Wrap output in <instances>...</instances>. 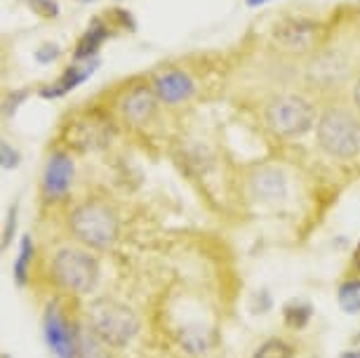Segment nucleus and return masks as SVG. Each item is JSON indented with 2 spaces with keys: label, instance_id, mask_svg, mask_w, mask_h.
<instances>
[{
  "label": "nucleus",
  "instance_id": "nucleus-12",
  "mask_svg": "<svg viewBox=\"0 0 360 358\" xmlns=\"http://www.w3.org/2000/svg\"><path fill=\"white\" fill-rule=\"evenodd\" d=\"M76 358H115V349L94 333L87 321H78V356Z\"/></svg>",
  "mask_w": 360,
  "mask_h": 358
},
{
  "label": "nucleus",
  "instance_id": "nucleus-4",
  "mask_svg": "<svg viewBox=\"0 0 360 358\" xmlns=\"http://www.w3.org/2000/svg\"><path fill=\"white\" fill-rule=\"evenodd\" d=\"M318 144L328 156L351 160L360 153V123L344 109H328L318 120Z\"/></svg>",
  "mask_w": 360,
  "mask_h": 358
},
{
  "label": "nucleus",
  "instance_id": "nucleus-20",
  "mask_svg": "<svg viewBox=\"0 0 360 358\" xmlns=\"http://www.w3.org/2000/svg\"><path fill=\"white\" fill-rule=\"evenodd\" d=\"M15 229H17V205H12L10 212H8V219H5V229H3V248L5 250H8V245L12 243Z\"/></svg>",
  "mask_w": 360,
  "mask_h": 358
},
{
  "label": "nucleus",
  "instance_id": "nucleus-21",
  "mask_svg": "<svg viewBox=\"0 0 360 358\" xmlns=\"http://www.w3.org/2000/svg\"><path fill=\"white\" fill-rule=\"evenodd\" d=\"M31 8L40 12V15H47V17H57L59 12V5L54 3V0H29Z\"/></svg>",
  "mask_w": 360,
  "mask_h": 358
},
{
  "label": "nucleus",
  "instance_id": "nucleus-9",
  "mask_svg": "<svg viewBox=\"0 0 360 358\" xmlns=\"http://www.w3.org/2000/svg\"><path fill=\"white\" fill-rule=\"evenodd\" d=\"M155 94L165 104H179L193 94V80L181 71H167L155 80Z\"/></svg>",
  "mask_w": 360,
  "mask_h": 358
},
{
  "label": "nucleus",
  "instance_id": "nucleus-19",
  "mask_svg": "<svg viewBox=\"0 0 360 358\" xmlns=\"http://www.w3.org/2000/svg\"><path fill=\"white\" fill-rule=\"evenodd\" d=\"M19 151H15V148H12L8 141H3V144H0V160H3V167L5 170H12V167H17L19 165Z\"/></svg>",
  "mask_w": 360,
  "mask_h": 358
},
{
  "label": "nucleus",
  "instance_id": "nucleus-3",
  "mask_svg": "<svg viewBox=\"0 0 360 358\" xmlns=\"http://www.w3.org/2000/svg\"><path fill=\"white\" fill-rule=\"evenodd\" d=\"M69 229L80 245L104 252L113 248L120 236V219L106 203L85 200L78 207H73L69 215Z\"/></svg>",
  "mask_w": 360,
  "mask_h": 358
},
{
  "label": "nucleus",
  "instance_id": "nucleus-14",
  "mask_svg": "<svg viewBox=\"0 0 360 358\" xmlns=\"http://www.w3.org/2000/svg\"><path fill=\"white\" fill-rule=\"evenodd\" d=\"M33 260H36V243H33V238L29 234H24L22 241H19L17 257H15V262H12V281H15L17 288L29 286Z\"/></svg>",
  "mask_w": 360,
  "mask_h": 358
},
{
  "label": "nucleus",
  "instance_id": "nucleus-16",
  "mask_svg": "<svg viewBox=\"0 0 360 358\" xmlns=\"http://www.w3.org/2000/svg\"><path fill=\"white\" fill-rule=\"evenodd\" d=\"M337 304L346 316L360 314V276H346L337 286Z\"/></svg>",
  "mask_w": 360,
  "mask_h": 358
},
{
  "label": "nucleus",
  "instance_id": "nucleus-7",
  "mask_svg": "<svg viewBox=\"0 0 360 358\" xmlns=\"http://www.w3.org/2000/svg\"><path fill=\"white\" fill-rule=\"evenodd\" d=\"M73 174H76V165L69 153L64 151H57L47 158L45 163V170H43V196L47 200H59L69 193V188L73 184Z\"/></svg>",
  "mask_w": 360,
  "mask_h": 358
},
{
  "label": "nucleus",
  "instance_id": "nucleus-10",
  "mask_svg": "<svg viewBox=\"0 0 360 358\" xmlns=\"http://www.w3.org/2000/svg\"><path fill=\"white\" fill-rule=\"evenodd\" d=\"M176 340H179V347L184 349L186 354L202 356L212 349L214 333L205 323H188V326H181L176 330Z\"/></svg>",
  "mask_w": 360,
  "mask_h": 358
},
{
  "label": "nucleus",
  "instance_id": "nucleus-11",
  "mask_svg": "<svg viewBox=\"0 0 360 358\" xmlns=\"http://www.w3.org/2000/svg\"><path fill=\"white\" fill-rule=\"evenodd\" d=\"M123 113L125 118L134 125H144L153 118L155 113V97L146 87H134L123 101Z\"/></svg>",
  "mask_w": 360,
  "mask_h": 358
},
{
  "label": "nucleus",
  "instance_id": "nucleus-22",
  "mask_svg": "<svg viewBox=\"0 0 360 358\" xmlns=\"http://www.w3.org/2000/svg\"><path fill=\"white\" fill-rule=\"evenodd\" d=\"M57 57H59V47L57 45H43V50L36 52V59L40 64H47V62H52V59H57Z\"/></svg>",
  "mask_w": 360,
  "mask_h": 358
},
{
  "label": "nucleus",
  "instance_id": "nucleus-17",
  "mask_svg": "<svg viewBox=\"0 0 360 358\" xmlns=\"http://www.w3.org/2000/svg\"><path fill=\"white\" fill-rule=\"evenodd\" d=\"M108 36L106 26L101 24V19H94V22L90 24V29H87V33L83 36V40L78 43V50H76V59L78 62H85V59H94V55H97L99 45L104 43Z\"/></svg>",
  "mask_w": 360,
  "mask_h": 358
},
{
  "label": "nucleus",
  "instance_id": "nucleus-15",
  "mask_svg": "<svg viewBox=\"0 0 360 358\" xmlns=\"http://www.w3.org/2000/svg\"><path fill=\"white\" fill-rule=\"evenodd\" d=\"M314 321V307L307 300H290L283 304V323L285 328L302 333L309 328V323Z\"/></svg>",
  "mask_w": 360,
  "mask_h": 358
},
{
  "label": "nucleus",
  "instance_id": "nucleus-2",
  "mask_svg": "<svg viewBox=\"0 0 360 358\" xmlns=\"http://www.w3.org/2000/svg\"><path fill=\"white\" fill-rule=\"evenodd\" d=\"M87 323L115 351L127 349L141 333V316L115 297H99L87 309Z\"/></svg>",
  "mask_w": 360,
  "mask_h": 358
},
{
  "label": "nucleus",
  "instance_id": "nucleus-25",
  "mask_svg": "<svg viewBox=\"0 0 360 358\" xmlns=\"http://www.w3.org/2000/svg\"><path fill=\"white\" fill-rule=\"evenodd\" d=\"M245 3L250 8H257V5H264V3H269V0H245Z\"/></svg>",
  "mask_w": 360,
  "mask_h": 358
},
{
  "label": "nucleus",
  "instance_id": "nucleus-28",
  "mask_svg": "<svg viewBox=\"0 0 360 358\" xmlns=\"http://www.w3.org/2000/svg\"><path fill=\"white\" fill-rule=\"evenodd\" d=\"M80 3H94V0H80Z\"/></svg>",
  "mask_w": 360,
  "mask_h": 358
},
{
  "label": "nucleus",
  "instance_id": "nucleus-29",
  "mask_svg": "<svg viewBox=\"0 0 360 358\" xmlns=\"http://www.w3.org/2000/svg\"><path fill=\"white\" fill-rule=\"evenodd\" d=\"M311 358H321V356H311Z\"/></svg>",
  "mask_w": 360,
  "mask_h": 358
},
{
  "label": "nucleus",
  "instance_id": "nucleus-26",
  "mask_svg": "<svg viewBox=\"0 0 360 358\" xmlns=\"http://www.w3.org/2000/svg\"><path fill=\"white\" fill-rule=\"evenodd\" d=\"M353 260L360 262V243H358V248H356V255H353Z\"/></svg>",
  "mask_w": 360,
  "mask_h": 358
},
{
  "label": "nucleus",
  "instance_id": "nucleus-6",
  "mask_svg": "<svg viewBox=\"0 0 360 358\" xmlns=\"http://www.w3.org/2000/svg\"><path fill=\"white\" fill-rule=\"evenodd\" d=\"M316 120L314 106L302 97H281L266 109V123L281 137H299L311 130Z\"/></svg>",
  "mask_w": 360,
  "mask_h": 358
},
{
  "label": "nucleus",
  "instance_id": "nucleus-1",
  "mask_svg": "<svg viewBox=\"0 0 360 358\" xmlns=\"http://www.w3.org/2000/svg\"><path fill=\"white\" fill-rule=\"evenodd\" d=\"M101 264L94 250L80 245H62L50 257V281L59 293L69 297H87L99 286Z\"/></svg>",
  "mask_w": 360,
  "mask_h": 358
},
{
  "label": "nucleus",
  "instance_id": "nucleus-18",
  "mask_svg": "<svg viewBox=\"0 0 360 358\" xmlns=\"http://www.w3.org/2000/svg\"><path fill=\"white\" fill-rule=\"evenodd\" d=\"M299 349L288 337H269L252 351V358H297Z\"/></svg>",
  "mask_w": 360,
  "mask_h": 358
},
{
  "label": "nucleus",
  "instance_id": "nucleus-5",
  "mask_svg": "<svg viewBox=\"0 0 360 358\" xmlns=\"http://www.w3.org/2000/svg\"><path fill=\"white\" fill-rule=\"evenodd\" d=\"M43 337L54 358L78 356V321L66 316L57 300H50L43 309Z\"/></svg>",
  "mask_w": 360,
  "mask_h": 358
},
{
  "label": "nucleus",
  "instance_id": "nucleus-13",
  "mask_svg": "<svg viewBox=\"0 0 360 358\" xmlns=\"http://www.w3.org/2000/svg\"><path fill=\"white\" fill-rule=\"evenodd\" d=\"M97 59H85L83 64H73L71 69H66V73L62 78L57 80L52 87H45L43 90V97H62V94H66L69 90H73V87H78L83 80H87L94 73V69H97Z\"/></svg>",
  "mask_w": 360,
  "mask_h": 358
},
{
  "label": "nucleus",
  "instance_id": "nucleus-23",
  "mask_svg": "<svg viewBox=\"0 0 360 358\" xmlns=\"http://www.w3.org/2000/svg\"><path fill=\"white\" fill-rule=\"evenodd\" d=\"M337 358H360V347H353V349H344L342 354Z\"/></svg>",
  "mask_w": 360,
  "mask_h": 358
},
{
  "label": "nucleus",
  "instance_id": "nucleus-27",
  "mask_svg": "<svg viewBox=\"0 0 360 358\" xmlns=\"http://www.w3.org/2000/svg\"><path fill=\"white\" fill-rule=\"evenodd\" d=\"M353 344H356V347H360V333H358L356 337H353Z\"/></svg>",
  "mask_w": 360,
  "mask_h": 358
},
{
  "label": "nucleus",
  "instance_id": "nucleus-24",
  "mask_svg": "<svg viewBox=\"0 0 360 358\" xmlns=\"http://www.w3.org/2000/svg\"><path fill=\"white\" fill-rule=\"evenodd\" d=\"M353 99H356V106H358V111H360V80L356 83V90H353Z\"/></svg>",
  "mask_w": 360,
  "mask_h": 358
},
{
  "label": "nucleus",
  "instance_id": "nucleus-8",
  "mask_svg": "<svg viewBox=\"0 0 360 358\" xmlns=\"http://www.w3.org/2000/svg\"><path fill=\"white\" fill-rule=\"evenodd\" d=\"M252 191L264 203H278L288 196V179L278 167H262L252 174Z\"/></svg>",
  "mask_w": 360,
  "mask_h": 358
}]
</instances>
